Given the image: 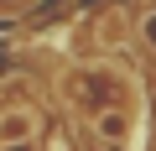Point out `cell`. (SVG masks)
Instances as JSON below:
<instances>
[{
	"label": "cell",
	"mask_w": 156,
	"mask_h": 151,
	"mask_svg": "<svg viewBox=\"0 0 156 151\" xmlns=\"http://www.w3.org/2000/svg\"><path fill=\"white\" fill-rule=\"evenodd\" d=\"M140 37H146V47L156 52V5H151V11L140 16Z\"/></svg>",
	"instance_id": "obj_3"
},
{
	"label": "cell",
	"mask_w": 156,
	"mask_h": 151,
	"mask_svg": "<svg viewBox=\"0 0 156 151\" xmlns=\"http://www.w3.org/2000/svg\"><path fill=\"white\" fill-rule=\"evenodd\" d=\"M37 130H42V115H37V110H26V104H16V110H5V115H0V146L37 141Z\"/></svg>",
	"instance_id": "obj_2"
},
{
	"label": "cell",
	"mask_w": 156,
	"mask_h": 151,
	"mask_svg": "<svg viewBox=\"0 0 156 151\" xmlns=\"http://www.w3.org/2000/svg\"><path fill=\"white\" fill-rule=\"evenodd\" d=\"M94 135L109 141V146H130V141H135V120H130V110H120V104L94 110Z\"/></svg>",
	"instance_id": "obj_1"
}]
</instances>
